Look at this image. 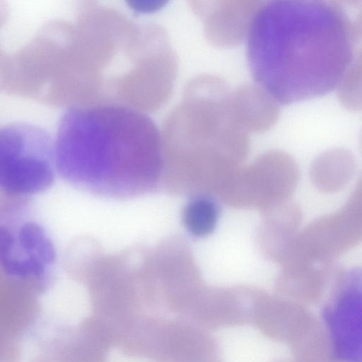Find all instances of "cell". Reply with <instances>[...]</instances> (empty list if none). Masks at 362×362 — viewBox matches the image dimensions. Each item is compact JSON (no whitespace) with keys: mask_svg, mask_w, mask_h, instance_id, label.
Returning a JSON list of instances; mask_svg holds the SVG:
<instances>
[{"mask_svg":"<svg viewBox=\"0 0 362 362\" xmlns=\"http://www.w3.org/2000/svg\"><path fill=\"white\" fill-rule=\"evenodd\" d=\"M349 28L336 1L261 2L245 39L255 83L281 105L337 86L354 57Z\"/></svg>","mask_w":362,"mask_h":362,"instance_id":"6da1fadb","label":"cell"},{"mask_svg":"<svg viewBox=\"0 0 362 362\" xmlns=\"http://www.w3.org/2000/svg\"><path fill=\"white\" fill-rule=\"evenodd\" d=\"M54 153L66 182L97 196L131 199L164 180L161 133L145 112L127 105L69 107L59 119Z\"/></svg>","mask_w":362,"mask_h":362,"instance_id":"7a4b0ae2","label":"cell"},{"mask_svg":"<svg viewBox=\"0 0 362 362\" xmlns=\"http://www.w3.org/2000/svg\"><path fill=\"white\" fill-rule=\"evenodd\" d=\"M231 91L223 79L199 75L167 116L161 136L165 181L170 189L219 194L241 167L249 151V132L235 113Z\"/></svg>","mask_w":362,"mask_h":362,"instance_id":"3957f363","label":"cell"},{"mask_svg":"<svg viewBox=\"0 0 362 362\" xmlns=\"http://www.w3.org/2000/svg\"><path fill=\"white\" fill-rule=\"evenodd\" d=\"M54 141L39 126L15 122L0 129V185L6 195L40 194L54 183Z\"/></svg>","mask_w":362,"mask_h":362,"instance_id":"277c9868","label":"cell"},{"mask_svg":"<svg viewBox=\"0 0 362 362\" xmlns=\"http://www.w3.org/2000/svg\"><path fill=\"white\" fill-rule=\"evenodd\" d=\"M299 179V169L288 153L272 151L240 168L220 193L228 205L264 211L288 201Z\"/></svg>","mask_w":362,"mask_h":362,"instance_id":"5b68a950","label":"cell"},{"mask_svg":"<svg viewBox=\"0 0 362 362\" xmlns=\"http://www.w3.org/2000/svg\"><path fill=\"white\" fill-rule=\"evenodd\" d=\"M322 310L334 358L362 362V269L342 270Z\"/></svg>","mask_w":362,"mask_h":362,"instance_id":"8992f818","label":"cell"},{"mask_svg":"<svg viewBox=\"0 0 362 362\" xmlns=\"http://www.w3.org/2000/svg\"><path fill=\"white\" fill-rule=\"evenodd\" d=\"M1 267L8 278L46 281L56 263L54 245L45 228L30 219L11 218L0 228Z\"/></svg>","mask_w":362,"mask_h":362,"instance_id":"52a82bcc","label":"cell"},{"mask_svg":"<svg viewBox=\"0 0 362 362\" xmlns=\"http://www.w3.org/2000/svg\"><path fill=\"white\" fill-rule=\"evenodd\" d=\"M261 291L248 287H204L183 315L198 326L211 329L252 323Z\"/></svg>","mask_w":362,"mask_h":362,"instance_id":"ba28073f","label":"cell"},{"mask_svg":"<svg viewBox=\"0 0 362 362\" xmlns=\"http://www.w3.org/2000/svg\"><path fill=\"white\" fill-rule=\"evenodd\" d=\"M320 321L307 305L262 291L252 323L267 337L290 346L306 336Z\"/></svg>","mask_w":362,"mask_h":362,"instance_id":"9c48e42d","label":"cell"},{"mask_svg":"<svg viewBox=\"0 0 362 362\" xmlns=\"http://www.w3.org/2000/svg\"><path fill=\"white\" fill-rule=\"evenodd\" d=\"M202 17L207 39L218 47L234 46L246 39L250 23L261 1H192Z\"/></svg>","mask_w":362,"mask_h":362,"instance_id":"30bf717a","label":"cell"},{"mask_svg":"<svg viewBox=\"0 0 362 362\" xmlns=\"http://www.w3.org/2000/svg\"><path fill=\"white\" fill-rule=\"evenodd\" d=\"M341 271L334 262L282 267L276 287L280 296L305 305H316L327 298Z\"/></svg>","mask_w":362,"mask_h":362,"instance_id":"8fae6325","label":"cell"},{"mask_svg":"<svg viewBox=\"0 0 362 362\" xmlns=\"http://www.w3.org/2000/svg\"><path fill=\"white\" fill-rule=\"evenodd\" d=\"M264 212L257 240L264 255L280 263L299 233L302 211L296 203L286 201Z\"/></svg>","mask_w":362,"mask_h":362,"instance_id":"7c38bea8","label":"cell"},{"mask_svg":"<svg viewBox=\"0 0 362 362\" xmlns=\"http://www.w3.org/2000/svg\"><path fill=\"white\" fill-rule=\"evenodd\" d=\"M231 99L238 120L249 133L267 131L279 119V103L256 83L232 90Z\"/></svg>","mask_w":362,"mask_h":362,"instance_id":"4fadbf2b","label":"cell"},{"mask_svg":"<svg viewBox=\"0 0 362 362\" xmlns=\"http://www.w3.org/2000/svg\"><path fill=\"white\" fill-rule=\"evenodd\" d=\"M356 170L353 153L344 148H333L320 153L312 162L310 176L313 185L324 193L342 189Z\"/></svg>","mask_w":362,"mask_h":362,"instance_id":"5bb4252c","label":"cell"},{"mask_svg":"<svg viewBox=\"0 0 362 362\" xmlns=\"http://www.w3.org/2000/svg\"><path fill=\"white\" fill-rule=\"evenodd\" d=\"M218 214L216 203L208 195H197L185 207L183 223L192 235L204 237L214 230Z\"/></svg>","mask_w":362,"mask_h":362,"instance_id":"9a60e30c","label":"cell"},{"mask_svg":"<svg viewBox=\"0 0 362 362\" xmlns=\"http://www.w3.org/2000/svg\"><path fill=\"white\" fill-rule=\"evenodd\" d=\"M337 87L338 99L344 107L362 112V47L355 52Z\"/></svg>","mask_w":362,"mask_h":362,"instance_id":"2e32d148","label":"cell"},{"mask_svg":"<svg viewBox=\"0 0 362 362\" xmlns=\"http://www.w3.org/2000/svg\"><path fill=\"white\" fill-rule=\"evenodd\" d=\"M350 32L355 47L362 43V8H359L355 17L350 18Z\"/></svg>","mask_w":362,"mask_h":362,"instance_id":"e0dca14e","label":"cell"},{"mask_svg":"<svg viewBox=\"0 0 362 362\" xmlns=\"http://www.w3.org/2000/svg\"><path fill=\"white\" fill-rule=\"evenodd\" d=\"M131 6L136 11L141 12H151L160 8L165 1H129Z\"/></svg>","mask_w":362,"mask_h":362,"instance_id":"ac0fdd59","label":"cell"},{"mask_svg":"<svg viewBox=\"0 0 362 362\" xmlns=\"http://www.w3.org/2000/svg\"><path fill=\"white\" fill-rule=\"evenodd\" d=\"M358 146H359V149L362 153V128L360 130L359 132V134H358Z\"/></svg>","mask_w":362,"mask_h":362,"instance_id":"d6986e66","label":"cell"},{"mask_svg":"<svg viewBox=\"0 0 362 362\" xmlns=\"http://www.w3.org/2000/svg\"><path fill=\"white\" fill-rule=\"evenodd\" d=\"M274 362H293V361H288V360H277Z\"/></svg>","mask_w":362,"mask_h":362,"instance_id":"ffe728a7","label":"cell"},{"mask_svg":"<svg viewBox=\"0 0 362 362\" xmlns=\"http://www.w3.org/2000/svg\"><path fill=\"white\" fill-rule=\"evenodd\" d=\"M332 362H341V361H337V360H334Z\"/></svg>","mask_w":362,"mask_h":362,"instance_id":"44dd1931","label":"cell"}]
</instances>
